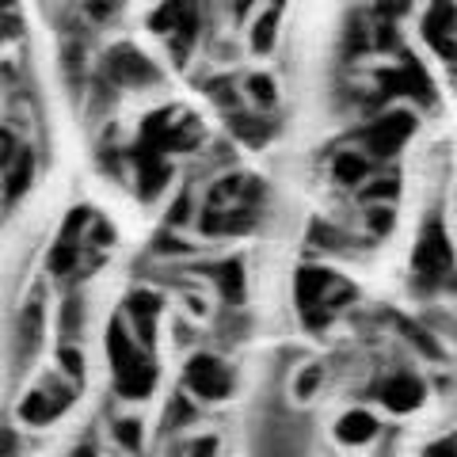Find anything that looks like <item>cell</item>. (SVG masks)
Returning <instances> with one entry per match:
<instances>
[{
  "label": "cell",
  "instance_id": "33",
  "mask_svg": "<svg viewBox=\"0 0 457 457\" xmlns=\"http://www.w3.org/2000/svg\"><path fill=\"white\" fill-rule=\"evenodd\" d=\"M92 240H96V248L111 245V240H114V228H111L107 221H96V233H92Z\"/></svg>",
  "mask_w": 457,
  "mask_h": 457
},
{
  "label": "cell",
  "instance_id": "10",
  "mask_svg": "<svg viewBox=\"0 0 457 457\" xmlns=\"http://www.w3.org/2000/svg\"><path fill=\"white\" fill-rule=\"evenodd\" d=\"M168 179H171V164L161 156V149H153V145H137V191L141 198H156L164 187H168Z\"/></svg>",
  "mask_w": 457,
  "mask_h": 457
},
{
  "label": "cell",
  "instance_id": "37",
  "mask_svg": "<svg viewBox=\"0 0 457 457\" xmlns=\"http://www.w3.org/2000/svg\"><path fill=\"white\" fill-rule=\"evenodd\" d=\"M213 442H218V438H198L195 453H213V450H218V446H213Z\"/></svg>",
  "mask_w": 457,
  "mask_h": 457
},
{
  "label": "cell",
  "instance_id": "36",
  "mask_svg": "<svg viewBox=\"0 0 457 457\" xmlns=\"http://www.w3.org/2000/svg\"><path fill=\"white\" fill-rule=\"evenodd\" d=\"M378 42H381V50H396V31H393V27H381Z\"/></svg>",
  "mask_w": 457,
  "mask_h": 457
},
{
  "label": "cell",
  "instance_id": "24",
  "mask_svg": "<svg viewBox=\"0 0 457 457\" xmlns=\"http://www.w3.org/2000/svg\"><path fill=\"white\" fill-rule=\"evenodd\" d=\"M114 442L122 450H141V423L137 420H119L114 423Z\"/></svg>",
  "mask_w": 457,
  "mask_h": 457
},
{
  "label": "cell",
  "instance_id": "22",
  "mask_svg": "<svg viewBox=\"0 0 457 457\" xmlns=\"http://www.w3.org/2000/svg\"><path fill=\"white\" fill-rule=\"evenodd\" d=\"M80 328H84V302L73 294V297H65V305H62V336H80Z\"/></svg>",
  "mask_w": 457,
  "mask_h": 457
},
{
  "label": "cell",
  "instance_id": "23",
  "mask_svg": "<svg viewBox=\"0 0 457 457\" xmlns=\"http://www.w3.org/2000/svg\"><path fill=\"white\" fill-rule=\"evenodd\" d=\"M228 126H233V134H240L248 145H263V141H267V126L255 122V119H245V114H233V122H228Z\"/></svg>",
  "mask_w": 457,
  "mask_h": 457
},
{
  "label": "cell",
  "instance_id": "40",
  "mask_svg": "<svg viewBox=\"0 0 457 457\" xmlns=\"http://www.w3.org/2000/svg\"><path fill=\"white\" fill-rule=\"evenodd\" d=\"M275 4H282V0H275Z\"/></svg>",
  "mask_w": 457,
  "mask_h": 457
},
{
  "label": "cell",
  "instance_id": "29",
  "mask_svg": "<svg viewBox=\"0 0 457 457\" xmlns=\"http://www.w3.org/2000/svg\"><path fill=\"white\" fill-rule=\"evenodd\" d=\"M16 149H20V141H16V134L0 130V168H8V164H12V156H16Z\"/></svg>",
  "mask_w": 457,
  "mask_h": 457
},
{
  "label": "cell",
  "instance_id": "38",
  "mask_svg": "<svg viewBox=\"0 0 457 457\" xmlns=\"http://www.w3.org/2000/svg\"><path fill=\"white\" fill-rule=\"evenodd\" d=\"M427 453H431V457H453L457 450H453V446H431V450H427Z\"/></svg>",
  "mask_w": 457,
  "mask_h": 457
},
{
  "label": "cell",
  "instance_id": "21",
  "mask_svg": "<svg viewBox=\"0 0 457 457\" xmlns=\"http://www.w3.org/2000/svg\"><path fill=\"white\" fill-rule=\"evenodd\" d=\"M366 176V161L354 153H339L336 156V179L343 183V187H354V183H362Z\"/></svg>",
  "mask_w": 457,
  "mask_h": 457
},
{
  "label": "cell",
  "instance_id": "20",
  "mask_svg": "<svg viewBox=\"0 0 457 457\" xmlns=\"http://www.w3.org/2000/svg\"><path fill=\"white\" fill-rule=\"evenodd\" d=\"M275 31H278V8H270L260 16V23H255V31H252V46L267 54V50H275Z\"/></svg>",
  "mask_w": 457,
  "mask_h": 457
},
{
  "label": "cell",
  "instance_id": "32",
  "mask_svg": "<svg viewBox=\"0 0 457 457\" xmlns=\"http://www.w3.org/2000/svg\"><path fill=\"white\" fill-rule=\"evenodd\" d=\"M312 240H317V245H332V248L343 245V237H336L328 225H312Z\"/></svg>",
  "mask_w": 457,
  "mask_h": 457
},
{
  "label": "cell",
  "instance_id": "17",
  "mask_svg": "<svg viewBox=\"0 0 457 457\" xmlns=\"http://www.w3.org/2000/svg\"><path fill=\"white\" fill-rule=\"evenodd\" d=\"M324 286H332V275H328V270H320V267L297 270V302L305 309H312L324 297Z\"/></svg>",
  "mask_w": 457,
  "mask_h": 457
},
{
  "label": "cell",
  "instance_id": "8",
  "mask_svg": "<svg viewBox=\"0 0 457 457\" xmlns=\"http://www.w3.org/2000/svg\"><path fill=\"white\" fill-rule=\"evenodd\" d=\"M411 130H416V119H411L408 111L385 114L374 130H366V145H370V153H374V156H393L411 137Z\"/></svg>",
  "mask_w": 457,
  "mask_h": 457
},
{
  "label": "cell",
  "instance_id": "25",
  "mask_svg": "<svg viewBox=\"0 0 457 457\" xmlns=\"http://www.w3.org/2000/svg\"><path fill=\"white\" fill-rule=\"evenodd\" d=\"M400 332H404L411 343H420V351L427 354V359H435V354H438V343H435L431 336H427L420 324H408V320H400Z\"/></svg>",
  "mask_w": 457,
  "mask_h": 457
},
{
  "label": "cell",
  "instance_id": "2",
  "mask_svg": "<svg viewBox=\"0 0 457 457\" xmlns=\"http://www.w3.org/2000/svg\"><path fill=\"white\" fill-rule=\"evenodd\" d=\"M149 27L156 35L176 31V62H183L191 38L198 35V0H164L161 12L149 20Z\"/></svg>",
  "mask_w": 457,
  "mask_h": 457
},
{
  "label": "cell",
  "instance_id": "12",
  "mask_svg": "<svg viewBox=\"0 0 457 457\" xmlns=\"http://www.w3.org/2000/svg\"><path fill=\"white\" fill-rule=\"evenodd\" d=\"M38 343H42V302H27V309L20 312L16 320V347H20V362L27 366L38 354Z\"/></svg>",
  "mask_w": 457,
  "mask_h": 457
},
{
  "label": "cell",
  "instance_id": "19",
  "mask_svg": "<svg viewBox=\"0 0 457 457\" xmlns=\"http://www.w3.org/2000/svg\"><path fill=\"white\" fill-rule=\"evenodd\" d=\"M46 267H50V275H69V270H77V240H65V237L57 240Z\"/></svg>",
  "mask_w": 457,
  "mask_h": 457
},
{
  "label": "cell",
  "instance_id": "11",
  "mask_svg": "<svg viewBox=\"0 0 457 457\" xmlns=\"http://www.w3.org/2000/svg\"><path fill=\"white\" fill-rule=\"evenodd\" d=\"M156 312H161V297L156 294L137 290V294L126 297V317H130V324L137 328L141 347H153V339H156Z\"/></svg>",
  "mask_w": 457,
  "mask_h": 457
},
{
  "label": "cell",
  "instance_id": "28",
  "mask_svg": "<svg viewBox=\"0 0 457 457\" xmlns=\"http://www.w3.org/2000/svg\"><path fill=\"white\" fill-rule=\"evenodd\" d=\"M320 378H324V370H320V366H309L305 374H302V381H297V396H302V400H309L312 393H317Z\"/></svg>",
  "mask_w": 457,
  "mask_h": 457
},
{
  "label": "cell",
  "instance_id": "1",
  "mask_svg": "<svg viewBox=\"0 0 457 457\" xmlns=\"http://www.w3.org/2000/svg\"><path fill=\"white\" fill-rule=\"evenodd\" d=\"M107 354L114 366V393L126 400H145L156 389V366L145 359L137 339L126 332V320H114L107 328Z\"/></svg>",
  "mask_w": 457,
  "mask_h": 457
},
{
  "label": "cell",
  "instance_id": "6",
  "mask_svg": "<svg viewBox=\"0 0 457 457\" xmlns=\"http://www.w3.org/2000/svg\"><path fill=\"white\" fill-rule=\"evenodd\" d=\"M457 8H453V0H435L431 4V16L423 20V35L427 42L446 57V62H457Z\"/></svg>",
  "mask_w": 457,
  "mask_h": 457
},
{
  "label": "cell",
  "instance_id": "30",
  "mask_svg": "<svg viewBox=\"0 0 457 457\" xmlns=\"http://www.w3.org/2000/svg\"><path fill=\"white\" fill-rule=\"evenodd\" d=\"M187 213H191V195H179L176 206L168 210V225H183V221H187Z\"/></svg>",
  "mask_w": 457,
  "mask_h": 457
},
{
  "label": "cell",
  "instance_id": "18",
  "mask_svg": "<svg viewBox=\"0 0 457 457\" xmlns=\"http://www.w3.org/2000/svg\"><path fill=\"white\" fill-rule=\"evenodd\" d=\"M57 366H62V374L80 389L84 374H88V366H84V354L73 347V343H62V347H57Z\"/></svg>",
  "mask_w": 457,
  "mask_h": 457
},
{
  "label": "cell",
  "instance_id": "3",
  "mask_svg": "<svg viewBox=\"0 0 457 457\" xmlns=\"http://www.w3.org/2000/svg\"><path fill=\"white\" fill-rule=\"evenodd\" d=\"M411 267H416V278H420V286H427V290L438 286L442 275L450 270V245H446V233H442L438 221H427V233L420 240Z\"/></svg>",
  "mask_w": 457,
  "mask_h": 457
},
{
  "label": "cell",
  "instance_id": "34",
  "mask_svg": "<svg viewBox=\"0 0 457 457\" xmlns=\"http://www.w3.org/2000/svg\"><path fill=\"white\" fill-rule=\"evenodd\" d=\"M20 450V435L16 431H0V453H16Z\"/></svg>",
  "mask_w": 457,
  "mask_h": 457
},
{
  "label": "cell",
  "instance_id": "7",
  "mask_svg": "<svg viewBox=\"0 0 457 457\" xmlns=\"http://www.w3.org/2000/svg\"><path fill=\"white\" fill-rule=\"evenodd\" d=\"M107 69H111V77L126 84V88H149V84H156V65L149 62L145 54H137L130 46H119L111 57H107Z\"/></svg>",
  "mask_w": 457,
  "mask_h": 457
},
{
  "label": "cell",
  "instance_id": "39",
  "mask_svg": "<svg viewBox=\"0 0 457 457\" xmlns=\"http://www.w3.org/2000/svg\"><path fill=\"white\" fill-rule=\"evenodd\" d=\"M0 12H16V0H0Z\"/></svg>",
  "mask_w": 457,
  "mask_h": 457
},
{
  "label": "cell",
  "instance_id": "13",
  "mask_svg": "<svg viewBox=\"0 0 457 457\" xmlns=\"http://www.w3.org/2000/svg\"><path fill=\"white\" fill-rule=\"evenodd\" d=\"M35 179V153L20 145L16 156H12V164L4 168V198L8 203H20V198L27 195V187H31Z\"/></svg>",
  "mask_w": 457,
  "mask_h": 457
},
{
  "label": "cell",
  "instance_id": "14",
  "mask_svg": "<svg viewBox=\"0 0 457 457\" xmlns=\"http://www.w3.org/2000/svg\"><path fill=\"white\" fill-rule=\"evenodd\" d=\"M381 400H385V408H389V411H400V416H404V411L423 404V381H416V378L385 381L381 385Z\"/></svg>",
  "mask_w": 457,
  "mask_h": 457
},
{
  "label": "cell",
  "instance_id": "26",
  "mask_svg": "<svg viewBox=\"0 0 457 457\" xmlns=\"http://www.w3.org/2000/svg\"><path fill=\"white\" fill-rule=\"evenodd\" d=\"M195 420V411H191V404L183 396H176L171 400V416H164V431H176V427H183V423H191Z\"/></svg>",
  "mask_w": 457,
  "mask_h": 457
},
{
  "label": "cell",
  "instance_id": "16",
  "mask_svg": "<svg viewBox=\"0 0 457 457\" xmlns=\"http://www.w3.org/2000/svg\"><path fill=\"white\" fill-rule=\"evenodd\" d=\"M213 278H218V290L228 305H240L245 302V267H240V260H225L221 267L210 270Z\"/></svg>",
  "mask_w": 457,
  "mask_h": 457
},
{
  "label": "cell",
  "instance_id": "35",
  "mask_svg": "<svg viewBox=\"0 0 457 457\" xmlns=\"http://www.w3.org/2000/svg\"><path fill=\"white\" fill-rule=\"evenodd\" d=\"M389 195H396V179H385V183H378V187L366 191V198H389Z\"/></svg>",
  "mask_w": 457,
  "mask_h": 457
},
{
  "label": "cell",
  "instance_id": "27",
  "mask_svg": "<svg viewBox=\"0 0 457 457\" xmlns=\"http://www.w3.org/2000/svg\"><path fill=\"white\" fill-rule=\"evenodd\" d=\"M248 88H252V96L260 99V104H275V84H270V77H263V73H255L252 80H248Z\"/></svg>",
  "mask_w": 457,
  "mask_h": 457
},
{
  "label": "cell",
  "instance_id": "31",
  "mask_svg": "<svg viewBox=\"0 0 457 457\" xmlns=\"http://www.w3.org/2000/svg\"><path fill=\"white\" fill-rule=\"evenodd\" d=\"M370 228H374V233H389V228H393V213L389 210H370Z\"/></svg>",
  "mask_w": 457,
  "mask_h": 457
},
{
  "label": "cell",
  "instance_id": "15",
  "mask_svg": "<svg viewBox=\"0 0 457 457\" xmlns=\"http://www.w3.org/2000/svg\"><path fill=\"white\" fill-rule=\"evenodd\" d=\"M378 435V420L370 411H347L339 423H336V438L347 442V446H359V442H370Z\"/></svg>",
  "mask_w": 457,
  "mask_h": 457
},
{
  "label": "cell",
  "instance_id": "4",
  "mask_svg": "<svg viewBox=\"0 0 457 457\" xmlns=\"http://www.w3.org/2000/svg\"><path fill=\"white\" fill-rule=\"evenodd\" d=\"M183 381H187V389L198 393L203 400H225L233 393V374L213 359V354H195L183 370Z\"/></svg>",
  "mask_w": 457,
  "mask_h": 457
},
{
  "label": "cell",
  "instance_id": "9",
  "mask_svg": "<svg viewBox=\"0 0 457 457\" xmlns=\"http://www.w3.org/2000/svg\"><path fill=\"white\" fill-rule=\"evenodd\" d=\"M381 77V96H416V99H431V80H427L423 65L416 57H404L400 69H385Z\"/></svg>",
  "mask_w": 457,
  "mask_h": 457
},
{
  "label": "cell",
  "instance_id": "5",
  "mask_svg": "<svg viewBox=\"0 0 457 457\" xmlns=\"http://www.w3.org/2000/svg\"><path fill=\"white\" fill-rule=\"evenodd\" d=\"M69 400H73V389H62L57 381H46L20 400V420L31 427H46L69 408Z\"/></svg>",
  "mask_w": 457,
  "mask_h": 457
}]
</instances>
